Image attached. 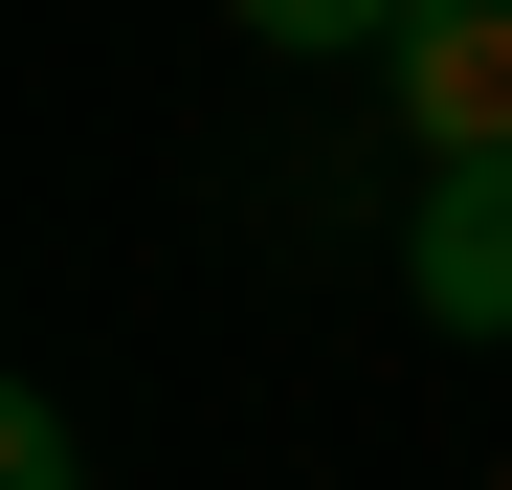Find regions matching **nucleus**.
Listing matches in <instances>:
<instances>
[{"instance_id": "1", "label": "nucleus", "mask_w": 512, "mask_h": 490, "mask_svg": "<svg viewBox=\"0 0 512 490\" xmlns=\"http://www.w3.org/2000/svg\"><path fill=\"white\" fill-rule=\"evenodd\" d=\"M401 290L446 335H512V156H423V223H401Z\"/></svg>"}, {"instance_id": "4", "label": "nucleus", "mask_w": 512, "mask_h": 490, "mask_svg": "<svg viewBox=\"0 0 512 490\" xmlns=\"http://www.w3.org/2000/svg\"><path fill=\"white\" fill-rule=\"evenodd\" d=\"M0 490H90V446H67V401H45V379L0 401Z\"/></svg>"}, {"instance_id": "3", "label": "nucleus", "mask_w": 512, "mask_h": 490, "mask_svg": "<svg viewBox=\"0 0 512 490\" xmlns=\"http://www.w3.org/2000/svg\"><path fill=\"white\" fill-rule=\"evenodd\" d=\"M245 45H290V67H334V45H401V0H223Z\"/></svg>"}, {"instance_id": "2", "label": "nucleus", "mask_w": 512, "mask_h": 490, "mask_svg": "<svg viewBox=\"0 0 512 490\" xmlns=\"http://www.w3.org/2000/svg\"><path fill=\"white\" fill-rule=\"evenodd\" d=\"M401 112L423 156H512V0H401Z\"/></svg>"}]
</instances>
